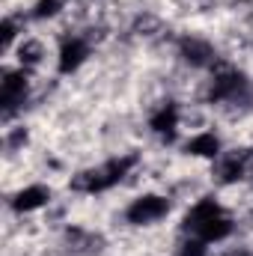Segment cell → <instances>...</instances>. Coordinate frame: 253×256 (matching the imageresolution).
Here are the masks:
<instances>
[{"instance_id": "1", "label": "cell", "mask_w": 253, "mask_h": 256, "mask_svg": "<svg viewBox=\"0 0 253 256\" xmlns=\"http://www.w3.org/2000/svg\"><path fill=\"white\" fill-rule=\"evenodd\" d=\"M232 220L230 214L220 208V202L214 196H202L190 206V212L182 220V232L190 238H200L206 244H214V242H226L232 236Z\"/></svg>"}, {"instance_id": "2", "label": "cell", "mask_w": 253, "mask_h": 256, "mask_svg": "<svg viewBox=\"0 0 253 256\" xmlns=\"http://www.w3.org/2000/svg\"><path fill=\"white\" fill-rule=\"evenodd\" d=\"M137 155H120V158H110L104 161L102 167H92L86 173H80L78 179H72V191L78 194H104L110 188H116L128 173L137 167Z\"/></svg>"}, {"instance_id": "3", "label": "cell", "mask_w": 253, "mask_h": 256, "mask_svg": "<svg viewBox=\"0 0 253 256\" xmlns=\"http://www.w3.org/2000/svg\"><path fill=\"white\" fill-rule=\"evenodd\" d=\"M250 78L238 68H220L214 72L212 84H208V102L212 104H232L250 96Z\"/></svg>"}, {"instance_id": "4", "label": "cell", "mask_w": 253, "mask_h": 256, "mask_svg": "<svg viewBox=\"0 0 253 256\" xmlns=\"http://www.w3.org/2000/svg\"><path fill=\"white\" fill-rule=\"evenodd\" d=\"M30 98V72L27 68H15V72H3V84H0V110H3V120L9 122L21 108L24 102Z\"/></svg>"}, {"instance_id": "5", "label": "cell", "mask_w": 253, "mask_h": 256, "mask_svg": "<svg viewBox=\"0 0 253 256\" xmlns=\"http://www.w3.org/2000/svg\"><path fill=\"white\" fill-rule=\"evenodd\" d=\"M173 202L161 194H143L137 200H131V206L126 208V220L131 226H152L158 220H164L170 214Z\"/></svg>"}, {"instance_id": "6", "label": "cell", "mask_w": 253, "mask_h": 256, "mask_svg": "<svg viewBox=\"0 0 253 256\" xmlns=\"http://www.w3.org/2000/svg\"><path fill=\"white\" fill-rule=\"evenodd\" d=\"M92 54V42L86 36H68L60 45V54H57V72L60 74H72L78 72L80 66L86 63V57Z\"/></svg>"}, {"instance_id": "7", "label": "cell", "mask_w": 253, "mask_h": 256, "mask_svg": "<svg viewBox=\"0 0 253 256\" xmlns=\"http://www.w3.org/2000/svg\"><path fill=\"white\" fill-rule=\"evenodd\" d=\"M179 57L190 68H208L218 60V51L212 48V42H206L200 36H182L179 39Z\"/></svg>"}, {"instance_id": "8", "label": "cell", "mask_w": 253, "mask_h": 256, "mask_svg": "<svg viewBox=\"0 0 253 256\" xmlns=\"http://www.w3.org/2000/svg\"><path fill=\"white\" fill-rule=\"evenodd\" d=\"M179 122H182L179 104H176V102H164V104L152 114L149 128H152V134H158L164 143H173V140H176V131H179Z\"/></svg>"}, {"instance_id": "9", "label": "cell", "mask_w": 253, "mask_h": 256, "mask_svg": "<svg viewBox=\"0 0 253 256\" xmlns=\"http://www.w3.org/2000/svg\"><path fill=\"white\" fill-rule=\"evenodd\" d=\"M250 155L248 149L242 152H230V155H220V164H218V182L220 185H236L248 176V167H250Z\"/></svg>"}, {"instance_id": "10", "label": "cell", "mask_w": 253, "mask_h": 256, "mask_svg": "<svg viewBox=\"0 0 253 256\" xmlns=\"http://www.w3.org/2000/svg\"><path fill=\"white\" fill-rule=\"evenodd\" d=\"M51 202V188L45 185H27L12 196V208L18 214H27V212H36V208H45Z\"/></svg>"}, {"instance_id": "11", "label": "cell", "mask_w": 253, "mask_h": 256, "mask_svg": "<svg viewBox=\"0 0 253 256\" xmlns=\"http://www.w3.org/2000/svg\"><path fill=\"white\" fill-rule=\"evenodd\" d=\"M224 146H220V137L214 134V131H202V134H194L188 143H185V152L194 155V158H220L224 152H220Z\"/></svg>"}, {"instance_id": "12", "label": "cell", "mask_w": 253, "mask_h": 256, "mask_svg": "<svg viewBox=\"0 0 253 256\" xmlns=\"http://www.w3.org/2000/svg\"><path fill=\"white\" fill-rule=\"evenodd\" d=\"M42 57H45L42 42H36V39H24V42H21V48H18V66H21V68L33 72L36 66L42 63Z\"/></svg>"}, {"instance_id": "13", "label": "cell", "mask_w": 253, "mask_h": 256, "mask_svg": "<svg viewBox=\"0 0 253 256\" xmlns=\"http://www.w3.org/2000/svg\"><path fill=\"white\" fill-rule=\"evenodd\" d=\"M63 6H66V0H36L30 18H36V21H51V18H57V15L63 12Z\"/></svg>"}, {"instance_id": "14", "label": "cell", "mask_w": 253, "mask_h": 256, "mask_svg": "<svg viewBox=\"0 0 253 256\" xmlns=\"http://www.w3.org/2000/svg\"><path fill=\"white\" fill-rule=\"evenodd\" d=\"M173 256H208V244L206 242H200V238H185L179 248H176V254Z\"/></svg>"}, {"instance_id": "15", "label": "cell", "mask_w": 253, "mask_h": 256, "mask_svg": "<svg viewBox=\"0 0 253 256\" xmlns=\"http://www.w3.org/2000/svg\"><path fill=\"white\" fill-rule=\"evenodd\" d=\"M0 33H3V36H0V48H3V51H9V48H12V39L18 36V21H15V18H3Z\"/></svg>"}]
</instances>
